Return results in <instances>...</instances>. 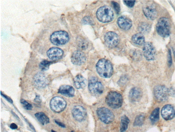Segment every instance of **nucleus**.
<instances>
[{
    "mask_svg": "<svg viewBox=\"0 0 175 132\" xmlns=\"http://www.w3.org/2000/svg\"><path fill=\"white\" fill-rule=\"evenodd\" d=\"M82 22L84 25H93L94 24V21L92 18L90 16L85 17L82 20Z\"/></svg>",
    "mask_w": 175,
    "mask_h": 132,
    "instance_id": "obj_30",
    "label": "nucleus"
},
{
    "mask_svg": "<svg viewBox=\"0 0 175 132\" xmlns=\"http://www.w3.org/2000/svg\"><path fill=\"white\" fill-rule=\"evenodd\" d=\"M10 128L13 130L17 129L18 128L17 125L15 123H12L10 125Z\"/></svg>",
    "mask_w": 175,
    "mask_h": 132,
    "instance_id": "obj_36",
    "label": "nucleus"
},
{
    "mask_svg": "<svg viewBox=\"0 0 175 132\" xmlns=\"http://www.w3.org/2000/svg\"><path fill=\"white\" fill-rule=\"evenodd\" d=\"M51 132H57L55 131H54V130H51Z\"/></svg>",
    "mask_w": 175,
    "mask_h": 132,
    "instance_id": "obj_39",
    "label": "nucleus"
},
{
    "mask_svg": "<svg viewBox=\"0 0 175 132\" xmlns=\"http://www.w3.org/2000/svg\"><path fill=\"white\" fill-rule=\"evenodd\" d=\"M142 92L141 89L137 87L133 88L130 90L129 97L130 101L133 102L139 101L142 98Z\"/></svg>",
    "mask_w": 175,
    "mask_h": 132,
    "instance_id": "obj_18",
    "label": "nucleus"
},
{
    "mask_svg": "<svg viewBox=\"0 0 175 132\" xmlns=\"http://www.w3.org/2000/svg\"><path fill=\"white\" fill-rule=\"evenodd\" d=\"M130 120L126 115H124L121 118L120 131L125 132L127 129Z\"/></svg>",
    "mask_w": 175,
    "mask_h": 132,
    "instance_id": "obj_24",
    "label": "nucleus"
},
{
    "mask_svg": "<svg viewBox=\"0 0 175 132\" xmlns=\"http://www.w3.org/2000/svg\"><path fill=\"white\" fill-rule=\"evenodd\" d=\"M78 46L81 50H84L87 49L88 46V43L86 40L84 38H80L78 39Z\"/></svg>",
    "mask_w": 175,
    "mask_h": 132,
    "instance_id": "obj_27",
    "label": "nucleus"
},
{
    "mask_svg": "<svg viewBox=\"0 0 175 132\" xmlns=\"http://www.w3.org/2000/svg\"><path fill=\"white\" fill-rule=\"evenodd\" d=\"M33 82L34 86L38 88H43L47 86L48 78L44 73L38 72L33 78Z\"/></svg>",
    "mask_w": 175,
    "mask_h": 132,
    "instance_id": "obj_12",
    "label": "nucleus"
},
{
    "mask_svg": "<svg viewBox=\"0 0 175 132\" xmlns=\"http://www.w3.org/2000/svg\"><path fill=\"white\" fill-rule=\"evenodd\" d=\"M132 41L134 44L141 46L145 43V37L141 33L135 34L132 38Z\"/></svg>",
    "mask_w": 175,
    "mask_h": 132,
    "instance_id": "obj_22",
    "label": "nucleus"
},
{
    "mask_svg": "<svg viewBox=\"0 0 175 132\" xmlns=\"http://www.w3.org/2000/svg\"><path fill=\"white\" fill-rule=\"evenodd\" d=\"M34 101L36 103H41V99L40 98V97L39 96H36L35 98Z\"/></svg>",
    "mask_w": 175,
    "mask_h": 132,
    "instance_id": "obj_38",
    "label": "nucleus"
},
{
    "mask_svg": "<svg viewBox=\"0 0 175 132\" xmlns=\"http://www.w3.org/2000/svg\"><path fill=\"white\" fill-rule=\"evenodd\" d=\"M52 63V62L45 60L40 63L39 65V68L43 71H47L49 69V66Z\"/></svg>",
    "mask_w": 175,
    "mask_h": 132,
    "instance_id": "obj_29",
    "label": "nucleus"
},
{
    "mask_svg": "<svg viewBox=\"0 0 175 132\" xmlns=\"http://www.w3.org/2000/svg\"><path fill=\"white\" fill-rule=\"evenodd\" d=\"M50 40L53 44L57 46H61L68 42L69 40V36L66 31H56L51 35Z\"/></svg>",
    "mask_w": 175,
    "mask_h": 132,
    "instance_id": "obj_5",
    "label": "nucleus"
},
{
    "mask_svg": "<svg viewBox=\"0 0 175 132\" xmlns=\"http://www.w3.org/2000/svg\"><path fill=\"white\" fill-rule=\"evenodd\" d=\"M71 132H75L74 131H71Z\"/></svg>",
    "mask_w": 175,
    "mask_h": 132,
    "instance_id": "obj_41",
    "label": "nucleus"
},
{
    "mask_svg": "<svg viewBox=\"0 0 175 132\" xmlns=\"http://www.w3.org/2000/svg\"><path fill=\"white\" fill-rule=\"evenodd\" d=\"M117 23L120 28L126 31L130 29L132 26L131 20L125 16H121L118 18Z\"/></svg>",
    "mask_w": 175,
    "mask_h": 132,
    "instance_id": "obj_20",
    "label": "nucleus"
},
{
    "mask_svg": "<svg viewBox=\"0 0 175 132\" xmlns=\"http://www.w3.org/2000/svg\"><path fill=\"white\" fill-rule=\"evenodd\" d=\"M64 54V52L61 49L57 47L51 48L47 52L49 59L53 61L58 60L62 58Z\"/></svg>",
    "mask_w": 175,
    "mask_h": 132,
    "instance_id": "obj_15",
    "label": "nucleus"
},
{
    "mask_svg": "<svg viewBox=\"0 0 175 132\" xmlns=\"http://www.w3.org/2000/svg\"><path fill=\"white\" fill-rule=\"evenodd\" d=\"M96 68L98 74L102 78H109L112 76L113 68L111 62L105 58L100 59L96 63Z\"/></svg>",
    "mask_w": 175,
    "mask_h": 132,
    "instance_id": "obj_1",
    "label": "nucleus"
},
{
    "mask_svg": "<svg viewBox=\"0 0 175 132\" xmlns=\"http://www.w3.org/2000/svg\"><path fill=\"white\" fill-rule=\"evenodd\" d=\"M1 95H2V96L3 97H4L5 98V99L7 100V101H9V102L10 103H13L12 100V99H11L10 98H9V97H8V96H7V95H5L3 94L2 93V92H1Z\"/></svg>",
    "mask_w": 175,
    "mask_h": 132,
    "instance_id": "obj_35",
    "label": "nucleus"
},
{
    "mask_svg": "<svg viewBox=\"0 0 175 132\" xmlns=\"http://www.w3.org/2000/svg\"><path fill=\"white\" fill-rule=\"evenodd\" d=\"M159 108H157L151 113L150 119L153 124L155 123L159 119Z\"/></svg>",
    "mask_w": 175,
    "mask_h": 132,
    "instance_id": "obj_26",
    "label": "nucleus"
},
{
    "mask_svg": "<svg viewBox=\"0 0 175 132\" xmlns=\"http://www.w3.org/2000/svg\"><path fill=\"white\" fill-rule=\"evenodd\" d=\"M66 106V101L60 97H54L50 101V107L51 110L56 113H60L63 111Z\"/></svg>",
    "mask_w": 175,
    "mask_h": 132,
    "instance_id": "obj_8",
    "label": "nucleus"
},
{
    "mask_svg": "<svg viewBox=\"0 0 175 132\" xmlns=\"http://www.w3.org/2000/svg\"><path fill=\"white\" fill-rule=\"evenodd\" d=\"M96 15L98 20L103 23L111 21L114 17V13L112 9L106 6L99 8L96 12Z\"/></svg>",
    "mask_w": 175,
    "mask_h": 132,
    "instance_id": "obj_4",
    "label": "nucleus"
},
{
    "mask_svg": "<svg viewBox=\"0 0 175 132\" xmlns=\"http://www.w3.org/2000/svg\"><path fill=\"white\" fill-rule=\"evenodd\" d=\"M174 56L175 58V49L174 51Z\"/></svg>",
    "mask_w": 175,
    "mask_h": 132,
    "instance_id": "obj_40",
    "label": "nucleus"
},
{
    "mask_svg": "<svg viewBox=\"0 0 175 132\" xmlns=\"http://www.w3.org/2000/svg\"><path fill=\"white\" fill-rule=\"evenodd\" d=\"M55 122L56 123V124L59 125V126H60V127H62V128L66 127V126H65V125L64 124H63V123L61 122H60L59 121H56V120Z\"/></svg>",
    "mask_w": 175,
    "mask_h": 132,
    "instance_id": "obj_37",
    "label": "nucleus"
},
{
    "mask_svg": "<svg viewBox=\"0 0 175 132\" xmlns=\"http://www.w3.org/2000/svg\"><path fill=\"white\" fill-rule=\"evenodd\" d=\"M143 55L147 60L152 61L155 59L156 51L152 43L150 42L145 43L143 46Z\"/></svg>",
    "mask_w": 175,
    "mask_h": 132,
    "instance_id": "obj_11",
    "label": "nucleus"
},
{
    "mask_svg": "<svg viewBox=\"0 0 175 132\" xmlns=\"http://www.w3.org/2000/svg\"><path fill=\"white\" fill-rule=\"evenodd\" d=\"M123 99L122 95L115 91H111L108 93L106 98L108 105L113 109H117L122 106Z\"/></svg>",
    "mask_w": 175,
    "mask_h": 132,
    "instance_id": "obj_2",
    "label": "nucleus"
},
{
    "mask_svg": "<svg viewBox=\"0 0 175 132\" xmlns=\"http://www.w3.org/2000/svg\"><path fill=\"white\" fill-rule=\"evenodd\" d=\"M88 88L91 94L97 96L102 94L104 90V87L102 84L95 77H92L90 78L88 84Z\"/></svg>",
    "mask_w": 175,
    "mask_h": 132,
    "instance_id": "obj_7",
    "label": "nucleus"
},
{
    "mask_svg": "<svg viewBox=\"0 0 175 132\" xmlns=\"http://www.w3.org/2000/svg\"><path fill=\"white\" fill-rule=\"evenodd\" d=\"M168 66H171L172 63V58L171 52L170 49L168 51Z\"/></svg>",
    "mask_w": 175,
    "mask_h": 132,
    "instance_id": "obj_33",
    "label": "nucleus"
},
{
    "mask_svg": "<svg viewBox=\"0 0 175 132\" xmlns=\"http://www.w3.org/2000/svg\"><path fill=\"white\" fill-rule=\"evenodd\" d=\"M151 29V26L149 23L146 22H142L139 25L138 29L141 33H149Z\"/></svg>",
    "mask_w": 175,
    "mask_h": 132,
    "instance_id": "obj_25",
    "label": "nucleus"
},
{
    "mask_svg": "<svg viewBox=\"0 0 175 132\" xmlns=\"http://www.w3.org/2000/svg\"><path fill=\"white\" fill-rule=\"evenodd\" d=\"M161 114L164 119L166 121H169L174 117L175 116V110L172 105H166L162 108Z\"/></svg>",
    "mask_w": 175,
    "mask_h": 132,
    "instance_id": "obj_16",
    "label": "nucleus"
},
{
    "mask_svg": "<svg viewBox=\"0 0 175 132\" xmlns=\"http://www.w3.org/2000/svg\"><path fill=\"white\" fill-rule=\"evenodd\" d=\"M58 93L67 97H73L74 96L75 90L72 86L63 85L60 87Z\"/></svg>",
    "mask_w": 175,
    "mask_h": 132,
    "instance_id": "obj_19",
    "label": "nucleus"
},
{
    "mask_svg": "<svg viewBox=\"0 0 175 132\" xmlns=\"http://www.w3.org/2000/svg\"><path fill=\"white\" fill-rule=\"evenodd\" d=\"M143 11L146 17L149 20H154L157 16V12L153 5H148L144 6L143 8Z\"/></svg>",
    "mask_w": 175,
    "mask_h": 132,
    "instance_id": "obj_17",
    "label": "nucleus"
},
{
    "mask_svg": "<svg viewBox=\"0 0 175 132\" xmlns=\"http://www.w3.org/2000/svg\"><path fill=\"white\" fill-rule=\"evenodd\" d=\"M145 119L144 115L141 114L138 115L135 119L134 125L135 126H141L143 124Z\"/></svg>",
    "mask_w": 175,
    "mask_h": 132,
    "instance_id": "obj_28",
    "label": "nucleus"
},
{
    "mask_svg": "<svg viewBox=\"0 0 175 132\" xmlns=\"http://www.w3.org/2000/svg\"><path fill=\"white\" fill-rule=\"evenodd\" d=\"M35 116L38 121L43 125L47 124L50 122L49 118L44 113H37L35 114Z\"/></svg>",
    "mask_w": 175,
    "mask_h": 132,
    "instance_id": "obj_23",
    "label": "nucleus"
},
{
    "mask_svg": "<svg viewBox=\"0 0 175 132\" xmlns=\"http://www.w3.org/2000/svg\"><path fill=\"white\" fill-rule=\"evenodd\" d=\"M72 113L75 119L79 122L84 121L87 116L86 109L84 107L80 105H77L73 107Z\"/></svg>",
    "mask_w": 175,
    "mask_h": 132,
    "instance_id": "obj_13",
    "label": "nucleus"
},
{
    "mask_svg": "<svg viewBox=\"0 0 175 132\" xmlns=\"http://www.w3.org/2000/svg\"><path fill=\"white\" fill-rule=\"evenodd\" d=\"M154 93L156 99L161 102L167 100L169 97V91L165 86H158L155 88Z\"/></svg>",
    "mask_w": 175,
    "mask_h": 132,
    "instance_id": "obj_9",
    "label": "nucleus"
},
{
    "mask_svg": "<svg viewBox=\"0 0 175 132\" xmlns=\"http://www.w3.org/2000/svg\"><path fill=\"white\" fill-rule=\"evenodd\" d=\"M112 4L117 14H119L121 11V8L119 5L117 3L114 1H112Z\"/></svg>",
    "mask_w": 175,
    "mask_h": 132,
    "instance_id": "obj_32",
    "label": "nucleus"
},
{
    "mask_svg": "<svg viewBox=\"0 0 175 132\" xmlns=\"http://www.w3.org/2000/svg\"><path fill=\"white\" fill-rule=\"evenodd\" d=\"M20 102L25 109L27 110H31L32 109V105L28 103L26 100L22 99L21 100Z\"/></svg>",
    "mask_w": 175,
    "mask_h": 132,
    "instance_id": "obj_31",
    "label": "nucleus"
},
{
    "mask_svg": "<svg viewBox=\"0 0 175 132\" xmlns=\"http://www.w3.org/2000/svg\"><path fill=\"white\" fill-rule=\"evenodd\" d=\"M105 43L109 48H113L117 46L119 37L117 34L112 31L107 33L104 36Z\"/></svg>",
    "mask_w": 175,
    "mask_h": 132,
    "instance_id": "obj_10",
    "label": "nucleus"
},
{
    "mask_svg": "<svg viewBox=\"0 0 175 132\" xmlns=\"http://www.w3.org/2000/svg\"><path fill=\"white\" fill-rule=\"evenodd\" d=\"M157 32L160 36L167 38L170 34V25L168 18L163 17L158 20L156 26Z\"/></svg>",
    "mask_w": 175,
    "mask_h": 132,
    "instance_id": "obj_3",
    "label": "nucleus"
},
{
    "mask_svg": "<svg viewBox=\"0 0 175 132\" xmlns=\"http://www.w3.org/2000/svg\"><path fill=\"white\" fill-rule=\"evenodd\" d=\"M124 2L128 7L132 8L134 6L136 1H124Z\"/></svg>",
    "mask_w": 175,
    "mask_h": 132,
    "instance_id": "obj_34",
    "label": "nucleus"
},
{
    "mask_svg": "<svg viewBox=\"0 0 175 132\" xmlns=\"http://www.w3.org/2000/svg\"><path fill=\"white\" fill-rule=\"evenodd\" d=\"M96 113L100 119L106 124H109L114 121L115 118L114 113L107 108H98Z\"/></svg>",
    "mask_w": 175,
    "mask_h": 132,
    "instance_id": "obj_6",
    "label": "nucleus"
},
{
    "mask_svg": "<svg viewBox=\"0 0 175 132\" xmlns=\"http://www.w3.org/2000/svg\"><path fill=\"white\" fill-rule=\"evenodd\" d=\"M71 59L73 64L76 66H81L86 62V57L85 54L82 51L77 50L73 53Z\"/></svg>",
    "mask_w": 175,
    "mask_h": 132,
    "instance_id": "obj_14",
    "label": "nucleus"
},
{
    "mask_svg": "<svg viewBox=\"0 0 175 132\" xmlns=\"http://www.w3.org/2000/svg\"><path fill=\"white\" fill-rule=\"evenodd\" d=\"M87 81L85 78L81 75H78L74 80L75 87L77 89H83L86 86Z\"/></svg>",
    "mask_w": 175,
    "mask_h": 132,
    "instance_id": "obj_21",
    "label": "nucleus"
}]
</instances>
